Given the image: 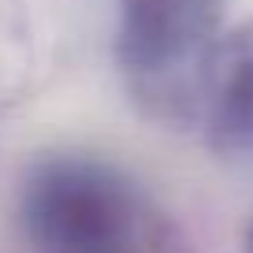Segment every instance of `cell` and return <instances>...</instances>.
Listing matches in <instances>:
<instances>
[{
    "label": "cell",
    "instance_id": "1",
    "mask_svg": "<svg viewBox=\"0 0 253 253\" xmlns=\"http://www.w3.org/2000/svg\"><path fill=\"white\" fill-rule=\"evenodd\" d=\"M30 227L48 253H119L123 201L89 168H56L30 194Z\"/></svg>",
    "mask_w": 253,
    "mask_h": 253
},
{
    "label": "cell",
    "instance_id": "2",
    "mask_svg": "<svg viewBox=\"0 0 253 253\" xmlns=\"http://www.w3.org/2000/svg\"><path fill=\"white\" fill-rule=\"evenodd\" d=\"M123 56L138 67H164L205 34L209 0H119Z\"/></svg>",
    "mask_w": 253,
    "mask_h": 253
},
{
    "label": "cell",
    "instance_id": "3",
    "mask_svg": "<svg viewBox=\"0 0 253 253\" xmlns=\"http://www.w3.org/2000/svg\"><path fill=\"white\" fill-rule=\"evenodd\" d=\"M216 116H220V126L235 142L253 145V60H242L227 75Z\"/></svg>",
    "mask_w": 253,
    "mask_h": 253
},
{
    "label": "cell",
    "instance_id": "4",
    "mask_svg": "<svg viewBox=\"0 0 253 253\" xmlns=\"http://www.w3.org/2000/svg\"><path fill=\"white\" fill-rule=\"evenodd\" d=\"M250 253H253V227H250Z\"/></svg>",
    "mask_w": 253,
    "mask_h": 253
}]
</instances>
